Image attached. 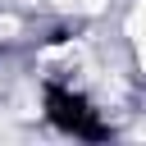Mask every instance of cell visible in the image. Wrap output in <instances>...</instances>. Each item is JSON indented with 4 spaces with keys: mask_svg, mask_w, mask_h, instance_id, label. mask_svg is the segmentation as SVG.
Wrapping results in <instances>:
<instances>
[{
    "mask_svg": "<svg viewBox=\"0 0 146 146\" xmlns=\"http://www.w3.org/2000/svg\"><path fill=\"white\" fill-rule=\"evenodd\" d=\"M46 114L64 128V132H73V137H87V141H100L110 128H105V119H100V110H91L78 91H64V87H46Z\"/></svg>",
    "mask_w": 146,
    "mask_h": 146,
    "instance_id": "obj_1",
    "label": "cell"
}]
</instances>
